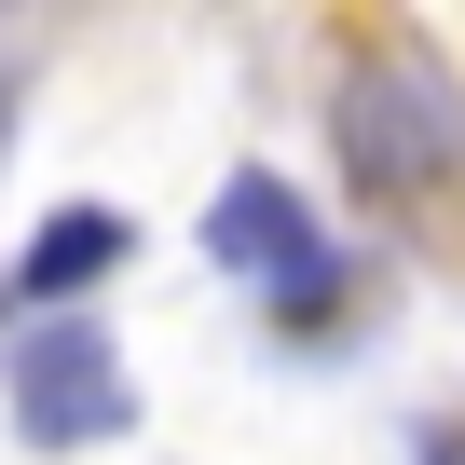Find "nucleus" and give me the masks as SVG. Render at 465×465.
Here are the masks:
<instances>
[{"label": "nucleus", "mask_w": 465, "mask_h": 465, "mask_svg": "<svg viewBox=\"0 0 465 465\" xmlns=\"http://www.w3.org/2000/svg\"><path fill=\"white\" fill-rule=\"evenodd\" d=\"M342 164H356L370 205L451 192V178H465V96H451L411 42H397V55H356V83H342Z\"/></svg>", "instance_id": "1"}, {"label": "nucleus", "mask_w": 465, "mask_h": 465, "mask_svg": "<svg viewBox=\"0 0 465 465\" xmlns=\"http://www.w3.org/2000/svg\"><path fill=\"white\" fill-rule=\"evenodd\" d=\"M124 424H137V383H124L110 329L55 315V329L15 342V438H42V451H96V438H124Z\"/></svg>", "instance_id": "2"}, {"label": "nucleus", "mask_w": 465, "mask_h": 465, "mask_svg": "<svg viewBox=\"0 0 465 465\" xmlns=\"http://www.w3.org/2000/svg\"><path fill=\"white\" fill-rule=\"evenodd\" d=\"M205 247H219L232 274H261V288H274V315H302V329L342 302V261L315 247V219H302V192H288V178H232V192H219V219H205Z\"/></svg>", "instance_id": "3"}, {"label": "nucleus", "mask_w": 465, "mask_h": 465, "mask_svg": "<svg viewBox=\"0 0 465 465\" xmlns=\"http://www.w3.org/2000/svg\"><path fill=\"white\" fill-rule=\"evenodd\" d=\"M110 261H124V219H110V205H69V219H42V232H28V261H15V302H83Z\"/></svg>", "instance_id": "4"}]
</instances>
